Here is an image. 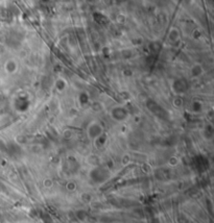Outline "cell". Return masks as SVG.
<instances>
[{
	"instance_id": "3957f363",
	"label": "cell",
	"mask_w": 214,
	"mask_h": 223,
	"mask_svg": "<svg viewBox=\"0 0 214 223\" xmlns=\"http://www.w3.org/2000/svg\"><path fill=\"white\" fill-rule=\"evenodd\" d=\"M180 37H181V35H180L179 29H178L177 27H172L168 32L167 39L171 44H176L177 42H179Z\"/></svg>"
},
{
	"instance_id": "277c9868",
	"label": "cell",
	"mask_w": 214,
	"mask_h": 223,
	"mask_svg": "<svg viewBox=\"0 0 214 223\" xmlns=\"http://www.w3.org/2000/svg\"><path fill=\"white\" fill-rule=\"evenodd\" d=\"M55 88L58 89L59 91H65L67 88V82L66 80L63 78H59L55 81Z\"/></svg>"
},
{
	"instance_id": "6da1fadb",
	"label": "cell",
	"mask_w": 214,
	"mask_h": 223,
	"mask_svg": "<svg viewBox=\"0 0 214 223\" xmlns=\"http://www.w3.org/2000/svg\"><path fill=\"white\" fill-rule=\"evenodd\" d=\"M18 69H19V65L18 62L15 58H8L4 63V71L8 75H14L17 73Z\"/></svg>"
},
{
	"instance_id": "7a4b0ae2",
	"label": "cell",
	"mask_w": 214,
	"mask_h": 223,
	"mask_svg": "<svg viewBox=\"0 0 214 223\" xmlns=\"http://www.w3.org/2000/svg\"><path fill=\"white\" fill-rule=\"evenodd\" d=\"M204 68L201 64L195 63L193 64L189 69V76L191 79H197L198 77H201L204 74Z\"/></svg>"
}]
</instances>
